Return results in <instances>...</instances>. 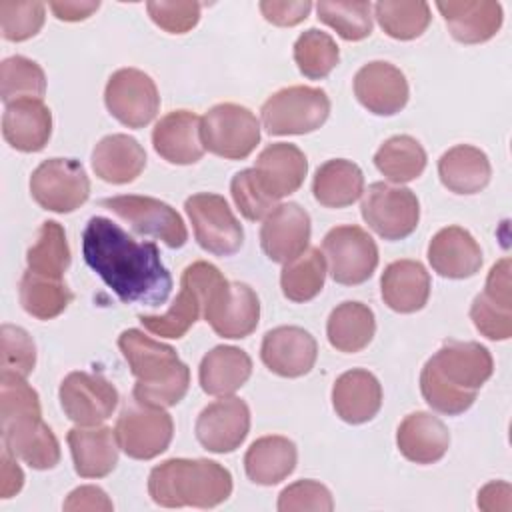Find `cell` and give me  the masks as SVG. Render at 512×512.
<instances>
[{"mask_svg":"<svg viewBox=\"0 0 512 512\" xmlns=\"http://www.w3.org/2000/svg\"><path fill=\"white\" fill-rule=\"evenodd\" d=\"M82 254L90 270L126 304L160 306L172 292V276L150 240H136L116 222L92 216L82 232Z\"/></svg>","mask_w":512,"mask_h":512,"instance_id":"obj_1","label":"cell"},{"mask_svg":"<svg viewBox=\"0 0 512 512\" xmlns=\"http://www.w3.org/2000/svg\"><path fill=\"white\" fill-rule=\"evenodd\" d=\"M494 360L478 342L446 340L420 372V392L426 404L446 416L466 412L482 384L492 376Z\"/></svg>","mask_w":512,"mask_h":512,"instance_id":"obj_2","label":"cell"},{"mask_svg":"<svg viewBox=\"0 0 512 512\" xmlns=\"http://www.w3.org/2000/svg\"><path fill=\"white\" fill-rule=\"evenodd\" d=\"M118 348L136 378L132 398L158 408L178 404L190 386V368L176 350L138 328H128L118 336Z\"/></svg>","mask_w":512,"mask_h":512,"instance_id":"obj_3","label":"cell"},{"mask_svg":"<svg viewBox=\"0 0 512 512\" xmlns=\"http://www.w3.org/2000/svg\"><path fill=\"white\" fill-rule=\"evenodd\" d=\"M148 494L164 508H214L232 494V474L216 460L170 458L152 468Z\"/></svg>","mask_w":512,"mask_h":512,"instance_id":"obj_4","label":"cell"},{"mask_svg":"<svg viewBox=\"0 0 512 512\" xmlns=\"http://www.w3.org/2000/svg\"><path fill=\"white\" fill-rule=\"evenodd\" d=\"M222 272L204 260H196L184 268L180 278V292L172 306L158 316L140 314L142 326L160 338H182L194 322L204 316L206 304L214 288L224 282Z\"/></svg>","mask_w":512,"mask_h":512,"instance_id":"obj_5","label":"cell"},{"mask_svg":"<svg viewBox=\"0 0 512 512\" xmlns=\"http://www.w3.org/2000/svg\"><path fill=\"white\" fill-rule=\"evenodd\" d=\"M262 124L272 136L308 134L318 130L330 114V98L322 88L288 86L262 104Z\"/></svg>","mask_w":512,"mask_h":512,"instance_id":"obj_6","label":"cell"},{"mask_svg":"<svg viewBox=\"0 0 512 512\" xmlns=\"http://www.w3.org/2000/svg\"><path fill=\"white\" fill-rule=\"evenodd\" d=\"M204 148L226 160L248 158L260 142L256 114L240 104L222 102L212 106L200 124Z\"/></svg>","mask_w":512,"mask_h":512,"instance_id":"obj_7","label":"cell"},{"mask_svg":"<svg viewBox=\"0 0 512 512\" xmlns=\"http://www.w3.org/2000/svg\"><path fill=\"white\" fill-rule=\"evenodd\" d=\"M120 450L134 460H152L168 450L174 436L172 416L158 406L130 400L114 426Z\"/></svg>","mask_w":512,"mask_h":512,"instance_id":"obj_8","label":"cell"},{"mask_svg":"<svg viewBox=\"0 0 512 512\" xmlns=\"http://www.w3.org/2000/svg\"><path fill=\"white\" fill-rule=\"evenodd\" d=\"M322 254L332 280L344 286L366 282L378 266V246L374 238L354 224L328 230L322 240Z\"/></svg>","mask_w":512,"mask_h":512,"instance_id":"obj_9","label":"cell"},{"mask_svg":"<svg viewBox=\"0 0 512 512\" xmlns=\"http://www.w3.org/2000/svg\"><path fill=\"white\" fill-rule=\"evenodd\" d=\"M30 194L44 210L68 214L90 196V180L74 158H48L30 176Z\"/></svg>","mask_w":512,"mask_h":512,"instance_id":"obj_10","label":"cell"},{"mask_svg":"<svg viewBox=\"0 0 512 512\" xmlns=\"http://www.w3.org/2000/svg\"><path fill=\"white\" fill-rule=\"evenodd\" d=\"M360 212L380 238L402 240L418 226L420 202L410 188L374 182L364 192Z\"/></svg>","mask_w":512,"mask_h":512,"instance_id":"obj_11","label":"cell"},{"mask_svg":"<svg viewBox=\"0 0 512 512\" xmlns=\"http://www.w3.org/2000/svg\"><path fill=\"white\" fill-rule=\"evenodd\" d=\"M196 242L214 256H232L244 242V230L220 194L200 192L184 202Z\"/></svg>","mask_w":512,"mask_h":512,"instance_id":"obj_12","label":"cell"},{"mask_svg":"<svg viewBox=\"0 0 512 512\" xmlns=\"http://www.w3.org/2000/svg\"><path fill=\"white\" fill-rule=\"evenodd\" d=\"M100 204L128 222L134 232L154 236L168 248H182L188 240V230L182 216L170 204L158 198L122 194L104 198Z\"/></svg>","mask_w":512,"mask_h":512,"instance_id":"obj_13","label":"cell"},{"mask_svg":"<svg viewBox=\"0 0 512 512\" xmlns=\"http://www.w3.org/2000/svg\"><path fill=\"white\" fill-rule=\"evenodd\" d=\"M108 112L128 128L148 126L160 108V96L154 80L138 68L116 70L104 88Z\"/></svg>","mask_w":512,"mask_h":512,"instance_id":"obj_14","label":"cell"},{"mask_svg":"<svg viewBox=\"0 0 512 512\" xmlns=\"http://www.w3.org/2000/svg\"><path fill=\"white\" fill-rule=\"evenodd\" d=\"M4 448L34 470H50L60 462V444L42 420V410H26L0 418Z\"/></svg>","mask_w":512,"mask_h":512,"instance_id":"obj_15","label":"cell"},{"mask_svg":"<svg viewBox=\"0 0 512 512\" xmlns=\"http://www.w3.org/2000/svg\"><path fill=\"white\" fill-rule=\"evenodd\" d=\"M58 396L64 414L78 426L102 424L112 416L120 400L110 380L84 370L70 372L60 382Z\"/></svg>","mask_w":512,"mask_h":512,"instance_id":"obj_16","label":"cell"},{"mask_svg":"<svg viewBox=\"0 0 512 512\" xmlns=\"http://www.w3.org/2000/svg\"><path fill=\"white\" fill-rule=\"evenodd\" d=\"M204 320L222 338H246L258 326L260 300L248 284L224 280L210 294Z\"/></svg>","mask_w":512,"mask_h":512,"instance_id":"obj_17","label":"cell"},{"mask_svg":"<svg viewBox=\"0 0 512 512\" xmlns=\"http://www.w3.org/2000/svg\"><path fill=\"white\" fill-rule=\"evenodd\" d=\"M194 432L208 452H234L250 432V408L238 396H220L202 408Z\"/></svg>","mask_w":512,"mask_h":512,"instance_id":"obj_18","label":"cell"},{"mask_svg":"<svg viewBox=\"0 0 512 512\" xmlns=\"http://www.w3.org/2000/svg\"><path fill=\"white\" fill-rule=\"evenodd\" d=\"M260 358L270 372L282 378H300L314 368L318 344L300 326H278L264 334Z\"/></svg>","mask_w":512,"mask_h":512,"instance_id":"obj_19","label":"cell"},{"mask_svg":"<svg viewBox=\"0 0 512 512\" xmlns=\"http://www.w3.org/2000/svg\"><path fill=\"white\" fill-rule=\"evenodd\" d=\"M310 216L296 202L278 204L262 222L260 246L278 264H286L308 250Z\"/></svg>","mask_w":512,"mask_h":512,"instance_id":"obj_20","label":"cell"},{"mask_svg":"<svg viewBox=\"0 0 512 512\" xmlns=\"http://www.w3.org/2000/svg\"><path fill=\"white\" fill-rule=\"evenodd\" d=\"M354 96L368 112L392 116L406 106L410 90L400 68L384 60H374L356 72Z\"/></svg>","mask_w":512,"mask_h":512,"instance_id":"obj_21","label":"cell"},{"mask_svg":"<svg viewBox=\"0 0 512 512\" xmlns=\"http://www.w3.org/2000/svg\"><path fill=\"white\" fill-rule=\"evenodd\" d=\"M200 124L202 118L190 110H172L164 114L152 130L154 150L170 164H196L206 152Z\"/></svg>","mask_w":512,"mask_h":512,"instance_id":"obj_22","label":"cell"},{"mask_svg":"<svg viewBox=\"0 0 512 512\" xmlns=\"http://www.w3.org/2000/svg\"><path fill=\"white\" fill-rule=\"evenodd\" d=\"M428 262L442 278L464 280L482 266V250L474 236L460 226L438 230L428 244Z\"/></svg>","mask_w":512,"mask_h":512,"instance_id":"obj_23","label":"cell"},{"mask_svg":"<svg viewBox=\"0 0 512 512\" xmlns=\"http://www.w3.org/2000/svg\"><path fill=\"white\" fill-rule=\"evenodd\" d=\"M74 470L82 478H104L118 464L120 444L116 432L108 426H76L68 430Z\"/></svg>","mask_w":512,"mask_h":512,"instance_id":"obj_24","label":"cell"},{"mask_svg":"<svg viewBox=\"0 0 512 512\" xmlns=\"http://www.w3.org/2000/svg\"><path fill=\"white\" fill-rule=\"evenodd\" d=\"M52 134V112L42 98H20L6 104L2 136L20 152H40Z\"/></svg>","mask_w":512,"mask_h":512,"instance_id":"obj_25","label":"cell"},{"mask_svg":"<svg viewBox=\"0 0 512 512\" xmlns=\"http://www.w3.org/2000/svg\"><path fill=\"white\" fill-rule=\"evenodd\" d=\"M254 170L262 188L278 202L280 198L294 194L304 184L308 160L296 144L276 142L258 154Z\"/></svg>","mask_w":512,"mask_h":512,"instance_id":"obj_26","label":"cell"},{"mask_svg":"<svg viewBox=\"0 0 512 512\" xmlns=\"http://www.w3.org/2000/svg\"><path fill=\"white\" fill-rule=\"evenodd\" d=\"M454 40L480 44L496 36L502 26V6L492 0H448L436 2Z\"/></svg>","mask_w":512,"mask_h":512,"instance_id":"obj_27","label":"cell"},{"mask_svg":"<svg viewBox=\"0 0 512 512\" xmlns=\"http://www.w3.org/2000/svg\"><path fill=\"white\" fill-rule=\"evenodd\" d=\"M332 406L340 420L364 424L382 408V386L372 372L352 368L336 378L332 386Z\"/></svg>","mask_w":512,"mask_h":512,"instance_id":"obj_28","label":"cell"},{"mask_svg":"<svg viewBox=\"0 0 512 512\" xmlns=\"http://www.w3.org/2000/svg\"><path fill=\"white\" fill-rule=\"evenodd\" d=\"M384 304L400 314H412L426 306L430 298V274L418 260H394L380 278Z\"/></svg>","mask_w":512,"mask_h":512,"instance_id":"obj_29","label":"cell"},{"mask_svg":"<svg viewBox=\"0 0 512 512\" xmlns=\"http://www.w3.org/2000/svg\"><path fill=\"white\" fill-rule=\"evenodd\" d=\"M396 444L406 460L416 464H434L448 452L450 432L438 416L418 410L400 422L396 430Z\"/></svg>","mask_w":512,"mask_h":512,"instance_id":"obj_30","label":"cell"},{"mask_svg":"<svg viewBox=\"0 0 512 512\" xmlns=\"http://www.w3.org/2000/svg\"><path fill=\"white\" fill-rule=\"evenodd\" d=\"M146 166L142 144L128 134H108L92 150L94 174L110 184L134 182Z\"/></svg>","mask_w":512,"mask_h":512,"instance_id":"obj_31","label":"cell"},{"mask_svg":"<svg viewBox=\"0 0 512 512\" xmlns=\"http://www.w3.org/2000/svg\"><path fill=\"white\" fill-rule=\"evenodd\" d=\"M252 374L250 356L236 346H214L204 354L198 380L200 388L210 396H230L240 390Z\"/></svg>","mask_w":512,"mask_h":512,"instance_id":"obj_32","label":"cell"},{"mask_svg":"<svg viewBox=\"0 0 512 512\" xmlns=\"http://www.w3.org/2000/svg\"><path fill=\"white\" fill-rule=\"evenodd\" d=\"M298 460V450L286 436H262L244 454L246 476L260 486H274L288 478Z\"/></svg>","mask_w":512,"mask_h":512,"instance_id":"obj_33","label":"cell"},{"mask_svg":"<svg viewBox=\"0 0 512 512\" xmlns=\"http://www.w3.org/2000/svg\"><path fill=\"white\" fill-rule=\"evenodd\" d=\"M438 176L454 194H476L488 186L492 166L486 152L480 148L458 144L440 156Z\"/></svg>","mask_w":512,"mask_h":512,"instance_id":"obj_34","label":"cell"},{"mask_svg":"<svg viewBox=\"0 0 512 512\" xmlns=\"http://www.w3.org/2000/svg\"><path fill=\"white\" fill-rule=\"evenodd\" d=\"M312 192L326 208H346L364 194V174L352 160H326L314 174Z\"/></svg>","mask_w":512,"mask_h":512,"instance_id":"obj_35","label":"cell"},{"mask_svg":"<svg viewBox=\"0 0 512 512\" xmlns=\"http://www.w3.org/2000/svg\"><path fill=\"white\" fill-rule=\"evenodd\" d=\"M376 332V318L370 306L362 302L338 304L326 322V336L332 348L338 352L354 354L364 350Z\"/></svg>","mask_w":512,"mask_h":512,"instance_id":"obj_36","label":"cell"},{"mask_svg":"<svg viewBox=\"0 0 512 512\" xmlns=\"http://www.w3.org/2000/svg\"><path fill=\"white\" fill-rule=\"evenodd\" d=\"M18 296L22 308L38 320H52L60 316L74 298L62 278H50L32 270L22 274Z\"/></svg>","mask_w":512,"mask_h":512,"instance_id":"obj_37","label":"cell"},{"mask_svg":"<svg viewBox=\"0 0 512 512\" xmlns=\"http://www.w3.org/2000/svg\"><path fill=\"white\" fill-rule=\"evenodd\" d=\"M426 162V150L416 138L408 134H396L388 138L374 154V166L378 172L396 184L416 180L424 172Z\"/></svg>","mask_w":512,"mask_h":512,"instance_id":"obj_38","label":"cell"},{"mask_svg":"<svg viewBox=\"0 0 512 512\" xmlns=\"http://www.w3.org/2000/svg\"><path fill=\"white\" fill-rule=\"evenodd\" d=\"M326 272L324 254L318 248H308L284 264L280 274L282 294L292 302H308L322 292Z\"/></svg>","mask_w":512,"mask_h":512,"instance_id":"obj_39","label":"cell"},{"mask_svg":"<svg viewBox=\"0 0 512 512\" xmlns=\"http://www.w3.org/2000/svg\"><path fill=\"white\" fill-rule=\"evenodd\" d=\"M28 270L62 278L70 266V246L64 228L56 220L42 222L34 244L26 252Z\"/></svg>","mask_w":512,"mask_h":512,"instance_id":"obj_40","label":"cell"},{"mask_svg":"<svg viewBox=\"0 0 512 512\" xmlns=\"http://www.w3.org/2000/svg\"><path fill=\"white\" fill-rule=\"evenodd\" d=\"M374 16L380 28L396 40H414L426 32L432 14L430 6L424 0L416 2H394L382 0L374 4Z\"/></svg>","mask_w":512,"mask_h":512,"instance_id":"obj_41","label":"cell"},{"mask_svg":"<svg viewBox=\"0 0 512 512\" xmlns=\"http://www.w3.org/2000/svg\"><path fill=\"white\" fill-rule=\"evenodd\" d=\"M340 52L334 38L318 28L304 30L294 42V62L310 80L326 78L338 64Z\"/></svg>","mask_w":512,"mask_h":512,"instance_id":"obj_42","label":"cell"},{"mask_svg":"<svg viewBox=\"0 0 512 512\" xmlns=\"http://www.w3.org/2000/svg\"><path fill=\"white\" fill-rule=\"evenodd\" d=\"M46 76L38 62L26 56H10L0 64V98L10 104L20 98H42Z\"/></svg>","mask_w":512,"mask_h":512,"instance_id":"obj_43","label":"cell"},{"mask_svg":"<svg viewBox=\"0 0 512 512\" xmlns=\"http://www.w3.org/2000/svg\"><path fill=\"white\" fill-rule=\"evenodd\" d=\"M316 12L320 22L348 42H358L372 34L370 2H318Z\"/></svg>","mask_w":512,"mask_h":512,"instance_id":"obj_44","label":"cell"},{"mask_svg":"<svg viewBox=\"0 0 512 512\" xmlns=\"http://www.w3.org/2000/svg\"><path fill=\"white\" fill-rule=\"evenodd\" d=\"M46 18V6L38 0L32 2H0V28L2 36L10 42H24L40 32Z\"/></svg>","mask_w":512,"mask_h":512,"instance_id":"obj_45","label":"cell"},{"mask_svg":"<svg viewBox=\"0 0 512 512\" xmlns=\"http://www.w3.org/2000/svg\"><path fill=\"white\" fill-rule=\"evenodd\" d=\"M230 192L236 208L246 220H264L278 204L276 200L262 188L256 170L246 168L232 176Z\"/></svg>","mask_w":512,"mask_h":512,"instance_id":"obj_46","label":"cell"},{"mask_svg":"<svg viewBox=\"0 0 512 512\" xmlns=\"http://www.w3.org/2000/svg\"><path fill=\"white\" fill-rule=\"evenodd\" d=\"M0 368L6 374L26 378L36 366V344L32 336L14 324H2L0 330Z\"/></svg>","mask_w":512,"mask_h":512,"instance_id":"obj_47","label":"cell"},{"mask_svg":"<svg viewBox=\"0 0 512 512\" xmlns=\"http://www.w3.org/2000/svg\"><path fill=\"white\" fill-rule=\"evenodd\" d=\"M332 508H334V500L330 490L316 480H298L286 486L278 496L280 512H300V510L330 512Z\"/></svg>","mask_w":512,"mask_h":512,"instance_id":"obj_48","label":"cell"},{"mask_svg":"<svg viewBox=\"0 0 512 512\" xmlns=\"http://www.w3.org/2000/svg\"><path fill=\"white\" fill-rule=\"evenodd\" d=\"M470 318L488 340H508L512 336V310L498 306L484 292L472 300Z\"/></svg>","mask_w":512,"mask_h":512,"instance_id":"obj_49","label":"cell"},{"mask_svg":"<svg viewBox=\"0 0 512 512\" xmlns=\"http://www.w3.org/2000/svg\"><path fill=\"white\" fill-rule=\"evenodd\" d=\"M200 4L198 2H148L146 10L156 26L170 34H184L192 30L200 20Z\"/></svg>","mask_w":512,"mask_h":512,"instance_id":"obj_50","label":"cell"},{"mask_svg":"<svg viewBox=\"0 0 512 512\" xmlns=\"http://www.w3.org/2000/svg\"><path fill=\"white\" fill-rule=\"evenodd\" d=\"M312 10L310 0H300V2H272V0H262L260 2V12L262 16L272 22L274 26H296L302 20L308 18Z\"/></svg>","mask_w":512,"mask_h":512,"instance_id":"obj_51","label":"cell"},{"mask_svg":"<svg viewBox=\"0 0 512 512\" xmlns=\"http://www.w3.org/2000/svg\"><path fill=\"white\" fill-rule=\"evenodd\" d=\"M484 294L502 308L512 310V290H510V258L498 260L486 278Z\"/></svg>","mask_w":512,"mask_h":512,"instance_id":"obj_52","label":"cell"},{"mask_svg":"<svg viewBox=\"0 0 512 512\" xmlns=\"http://www.w3.org/2000/svg\"><path fill=\"white\" fill-rule=\"evenodd\" d=\"M112 500L98 486H80L64 502V510H112Z\"/></svg>","mask_w":512,"mask_h":512,"instance_id":"obj_53","label":"cell"},{"mask_svg":"<svg viewBox=\"0 0 512 512\" xmlns=\"http://www.w3.org/2000/svg\"><path fill=\"white\" fill-rule=\"evenodd\" d=\"M0 498H12L24 486V472L16 462V456L4 448L0 458Z\"/></svg>","mask_w":512,"mask_h":512,"instance_id":"obj_54","label":"cell"},{"mask_svg":"<svg viewBox=\"0 0 512 512\" xmlns=\"http://www.w3.org/2000/svg\"><path fill=\"white\" fill-rule=\"evenodd\" d=\"M512 488L508 482H490L478 492V506L482 510H510Z\"/></svg>","mask_w":512,"mask_h":512,"instance_id":"obj_55","label":"cell"},{"mask_svg":"<svg viewBox=\"0 0 512 512\" xmlns=\"http://www.w3.org/2000/svg\"><path fill=\"white\" fill-rule=\"evenodd\" d=\"M48 6L58 20L78 22L92 16L100 8V2H50Z\"/></svg>","mask_w":512,"mask_h":512,"instance_id":"obj_56","label":"cell"}]
</instances>
